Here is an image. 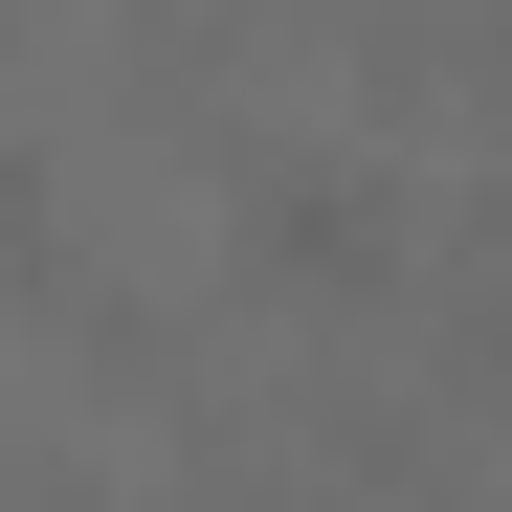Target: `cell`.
Masks as SVG:
<instances>
[{"label":"cell","instance_id":"obj_3","mask_svg":"<svg viewBox=\"0 0 512 512\" xmlns=\"http://www.w3.org/2000/svg\"><path fill=\"white\" fill-rule=\"evenodd\" d=\"M0 23H23V0H0Z\"/></svg>","mask_w":512,"mask_h":512},{"label":"cell","instance_id":"obj_1","mask_svg":"<svg viewBox=\"0 0 512 512\" xmlns=\"http://www.w3.org/2000/svg\"><path fill=\"white\" fill-rule=\"evenodd\" d=\"M245 268L312 290V312H357V290L401 268V201L357 179V156H268V179H245Z\"/></svg>","mask_w":512,"mask_h":512},{"label":"cell","instance_id":"obj_2","mask_svg":"<svg viewBox=\"0 0 512 512\" xmlns=\"http://www.w3.org/2000/svg\"><path fill=\"white\" fill-rule=\"evenodd\" d=\"M45 268H67V223H45V156L0 134V290H45Z\"/></svg>","mask_w":512,"mask_h":512}]
</instances>
